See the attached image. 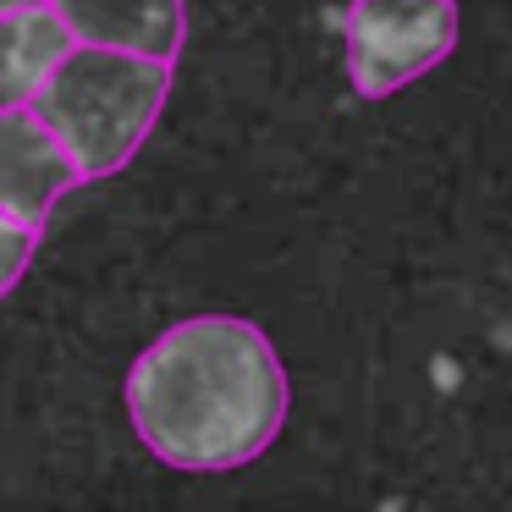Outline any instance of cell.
I'll return each mask as SVG.
<instances>
[{
  "instance_id": "3957f363",
  "label": "cell",
  "mask_w": 512,
  "mask_h": 512,
  "mask_svg": "<svg viewBox=\"0 0 512 512\" xmlns=\"http://www.w3.org/2000/svg\"><path fill=\"white\" fill-rule=\"evenodd\" d=\"M457 45V0H347L342 50L358 100H391Z\"/></svg>"
},
{
  "instance_id": "277c9868",
  "label": "cell",
  "mask_w": 512,
  "mask_h": 512,
  "mask_svg": "<svg viewBox=\"0 0 512 512\" xmlns=\"http://www.w3.org/2000/svg\"><path fill=\"white\" fill-rule=\"evenodd\" d=\"M72 188H78V171L45 133V122L28 105H6L0 111V215L39 232Z\"/></svg>"
},
{
  "instance_id": "52a82bcc",
  "label": "cell",
  "mask_w": 512,
  "mask_h": 512,
  "mask_svg": "<svg viewBox=\"0 0 512 512\" xmlns=\"http://www.w3.org/2000/svg\"><path fill=\"white\" fill-rule=\"evenodd\" d=\"M45 0H0V17H28V12H39Z\"/></svg>"
},
{
  "instance_id": "7a4b0ae2",
  "label": "cell",
  "mask_w": 512,
  "mask_h": 512,
  "mask_svg": "<svg viewBox=\"0 0 512 512\" xmlns=\"http://www.w3.org/2000/svg\"><path fill=\"white\" fill-rule=\"evenodd\" d=\"M171 94V61L127 56L105 45H72L39 72L28 111L72 160L78 182L116 177L155 133Z\"/></svg>"
},
{
  "instance_id": "6da1fadb",
  "label": "cell",
  "mask_w": 512,
  "mask_h": 512,
  "mask_svg": "<svg viewBox=\"0 0 512 512\" xmlns=\"http://www.w3.org/2000/svg\"><path fill=\"white\" fill-rule=\"evenodd\" d=\"M122 397L149 457L182 474H226L270 452L292 386L254 320L193 314L133 358Z\"/></svg>"
},
{
  "instance_id": "8992f818",
  "label": "cell",
  "mask_w": 512,
  "mask_h": 512,
  "mask_svg": "<svg viewBox=\"0 0 512 512\" xmlns=\"http://www.w3.org/2000/svg\"><path fill=\"white\" fill-rule=\"evenodd\" d=\"M34 243H39V232L17 226L12 215H0V298H6L17 281H23L28 259H34Z\"/></svg>"
},
{
  "instance_id": "5b68a950",
  "label": "cell",
  "mask_w": 512,
  "mask_h": 512,
  "mask_svg": "<svg viewBox=\"0 0 512 512\" xmlns=\"http://www.w3.org/2000/svg\"><path fill=\"white\" fill-rule=\"evenodd\" d=\"M72 45H105L149 61H177L188 39L182 0H45Z\"/></svg>"
}]
</instances>
